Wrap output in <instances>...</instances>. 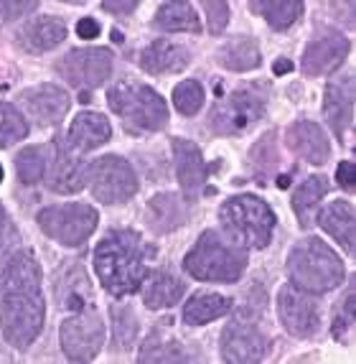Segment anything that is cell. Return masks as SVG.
Segmentation results:
<instances>
[{
    "instance_id": "cell-1",
    "label": "cell",
    "mask_w": 356,
    "mask_h": 364,
    "mask_svg": "<svg viewBox=\"0 0 356 364\" xmlns=\"http://www.w3.org/2000/svg\"><path fill=\"white\" fill-rule=\"evenodd\" d=\"M46 301L41 291V265L31 252L13 255L0 273V326L16 349L36 341L43 328Z\"/></svg>"
},
{
    "instance_id": "cell-2",
    "label": "cell",
    "mask_w": 356,
    "mask_h": 364,
    "mask_svg": "<svg viewBox=\"0 0 356 364\" xmlns=\"http://www.w3.org/2000/svg\"><path fill=\"white\" fill-rule=\"evenodd\" d=\"M153 247L135 230H115L102 237L95 250V270L107 293L122 298L140 291L148 278V260Z\"/></svg>"
},
{
    "instance_id": "cell-3",
    "label": "cell",
    "mask_w": 356,
    "mask_h": 364,
    "mask_svg": "<svg viewBox=\"0 0 356 364\" xmlns=\"http://www.w3.org/2000/svg\"><path fill=\"white\" fill-rule=\"evenodd\" d=\"M288 273L293 286L308 293H326L341 286L344 262L318 237L301 240L288 255Z\"/></svg>"
},
{
    "instance_id": "cell-4",
    "label": "cell",
    "mask_w": 356,
    "mask_h": 364,
    "mask_svg": "<svg viewBox=\"0 0 356 364\" xmlns=\"http://www.w3.org/2000/svg\"><path fill=\"white\" fill-rule=\"evenodd\" d=\"M183 267L196 280L234 283L247 267V252L237 247L234 240H224L219 232L209 230L196 240L193 250L183 260Z\"/></svg>"
},
{
    "instance_id": "cell-5",
    "label": "cell",
    "mask_w": 356,
    "mask_h": 364,
    "mask_svg": "<svg viewBox=\"0 0 356 364\" xmlns=\"http://www.w3.org/2000/svg\"><path fill=\"white\" fill-rule=\"evenodd\" d=\"M219 219H222L227 235L237 245L254 250H262L270 245L272 230H275V214H272V209L267 207L260 196H232V199H227L222 204Z\"/></svg>"
},
{
    "instance_id": "cell-6",
    "label": "cell",
    "mask_w": 356,
    "mask_h": 364,
    "mask_svg": "<svg viewBox=\"0 0 356 364\" xmlns=\"http://www.w3.org/2000/svg\"><path fill=\"white\" fill-rule=\"evenodd\" d=\"M109 107L125 120L127 130L138 133H156L163 130L168 122V105L166 100L153 92L151 87L140 82H117L107 95Z\"/></svg>"
},
{
    "instance_id": "cell-7",
    "label": "cell",
    "mask_w": 356,
    "mask_h": 364,
    "mask_svg": "<svg viewBox=\"0 0 356 364\" xmlns=\"http://www.w3.org/2000/svg\"><path fill=\"white\" fill-rule=\"evenodd\" d=\"M267 109V87L249 85L234 90L230 97H224L212 107L209 128L219 135H239L249 130L254 122L265 115Z\"/></svg>"
},
{
    "instance_id": "cell-8",
    "label": "cell",
    "mask_w": 356,
    "mask_h": 364,
    "mask_svg": "<svg viewBox=\"0 0 356 364\" xmlns=\"http://www.w3.org/2000/svg\"><path fill=\"white\" fill-rule=\"evenodd\" d=\"M38 227L64 247H79L97 227V212L90 204H59L38 212Z\"/></svg>"
},
{
    "instance_id": "cell-9",
    "label": "cell",
    "mask_w": 356,
    "mask_h": 364,
    "mask_svg": "<svg viewBox=\"0 0 356 364\" xmlns=\"http://www.w3.org/2000/svg\"><path fill=\"white\" fill-rule=\"evenodd\" d=\"M90 188L102 204H122L138 191V176L133 166L120 156H102L87 168Z\"/></svg>"
},
{
    "instance_id": "cell-10",
    "label": "cell",
    "mask_w": 356,
    "mask_h": 364,
    "mask_svg": "<svg viewBox=\"0 0 356 364\" xmlns=\"http://www.w3.org/2000/svg\"><path fill=\"white\" fill-rule=\"evenodd\" d=\"M56 72L77 90L102 87L112 74V51L109 49H77L69 51L56 64Z\"/></svg>"
},
{
    "instance_id": "cell-11",
    "label": "cell",
    "mask_w": 356,
    "mask_h": 364,
    "mask_svg": "<svg viewBox=\"0 0 356 364\" xmlns=\"http://www.w3.org/2000/svg\"><path fill=\"white\" fill-rule=\"evenodd\" d=\"M104 344V323L97 314L82 311L61 323V349L72 362H92Z\"/></svg>"
},
{
    "instance_id": "cell-12",
    "label": "cell",
    "mask_w": 356,
    "mask_h": 364,
    "mask_svg": "<svg viewBox=\"0 0 356 364\" xmlns=\"http://www.w3.org/2000/svg\"><path fill=\"white\" fill-rule=\"evenodd\" d=\"M278 311L288 334L308 339L318 331V306L308 296V291H301L298 286H285L278 296Z\"/></svg>"
},
{
    "instance_id": "cell-13",
    "label": "cell",
    "mask_w": 356,
    "mask_h": 364,
    "mask_svg": "<svg viewBox=\"0 0 356 364\" xmlns=\"http://www.w3.org/2000/svg\"><path fill=\"white\" fill-rule=\"evenodd\" d=\"M349 54V38L341 36L333 28H320L303 54V72L308 77H320L328 74L341 64Z\"/></svg>"
},
{
    "instance_id": "cell-14",
    "label": "cell",
    "mask_w": 356,
    "mask_h": 364,
    "mask_svg": "<svg viewBox=\"0 0 356 364\" xmlns=\"http://www.w3.org/2000/svg\"><path fill=\"white\" fill-rule=\"evenodd\" d=\"M46 186L56 194H77L87 183V166L79 156H74L67 143L56 140L54 156L46 166Z\"/></svg>"
},
{
    "instance_id": "cell-15",
    "label": "cell",
    "mask_w": 356,
    "mask_h": 364,
    "mask_svg": "<svg viewBox=\"0 0 356 364\" xmlns=\"http://www.w3.org/2000/svg\"><path fill=\"white\" fill-rule=\"evenodd\" d=\"M323 115L341 143L349 140L354 128V74H341L326 87V102Z\"/></svg>"
},
{
    "instance_id": "cell-16",
    "label": "cell",
    "mask_w": 356,
    "mask_h": 364,
    "mask_svg": "<svg viewBox=\"0 0 356 364\" xmlns=\"http://www.w3.org/2000/svg\"><path fill=\"white\" fill-rule=\"evenodd\" d=\"M267 352V339L260 328L252 323H230L222 334V357L224 362L252 364L260 362Z\"/></svg>"
},
{
    "instance_id": "cell-17",
    "label": "cell",
    "mask_w": 356,
    "mask_h": 364,
    "mask_svg": "<svg viewBox=\"0 0 356 364\" xmlns=\"http://www.w3.org/2000/svg\"><path fill=\"white\" fill-rule=\"evenodd\" d=\"M18 102L26 107L31 120L46 128L64 120L69 109V95L56 85H38L21 92Z\"/></svg>"
},
{
    "instance_id": "cell-18",
    "label": "cell",
    "mask_w": 356,
    "mask_h": 364,
    "mask_svg": "<svg viewBox=\"0 0 356 364\" xmlns=\"http://www.w3.org/2000/svg\"><path fill=\"white\" fill-rule=\"evenodd\" d=\"M173 158H176V171H178V181H181L183 194H186L188 201H193L204 191V183H206V164L204 158H201V151L193 143H188V140L176 138Z\"/></svg>"
},
{
    "instance_id": "cell-19",
    "label": "cell",
    "mask_w": 356,
    "mask_h": 364,
    "mask_svg": "<svg viewBox=\"0 0 356 364\" xmlns=\"http://www.w3.org/2000/svg\"><path fill=\"white\" fill-rule=\"evenodd\" d=\"M288 146L308 164H326L328 153H331V146H328L326 133L311 120H301L296 125H290L288 130Z\"/></svg>"
},
{
    "instance_id": "cell-20",
    "label": "cell",
    "mask_w": 356,
    "mask_h": 364,
    "mask_svg": "<svg viewBox=\"0 0 356 364\" xmlns=\"http://www.w3.org/2000/svg\"><path fill=\"white\" fill-rule=\"evenodd\" d=\"M112 135V128H109V120L99 112H79L74 117L72 128H69L67 135V146L77 153L92 151V148L104 146Z\"/></svg>"
},
{
    "instance_id": "cell-21",
    "label": "cell",
    "mask_w": 356,
    "mask_h": 364,
    "mask_svg": "<svg viewBox=\"0 0 356 364\" xmlns=\"http://www.w3.org/2000/svg\"><path fill=\"white\" fill-rule=\"evenodd\" d=\"M67 36V26L61 18L54 16H43V18L31 21L23 31L18 33L21 49L31 51V54H43V51L56 49Z\"/></svg>"
},
{
    "instance_id": "cell-22",
    "label": "cell",
    "mask_w": 356,
    "mask_h": 364,
    "mask_svg": "<svg viewBox=\"0 0 356 364\" xmlns=\"http://www.w3.org/2000/svg\"><path fill=\"white\" fill-rule=\"evenodd\" d=\"M191 61V54H188L183 46H176L171 41H153L148 49H143L140 54V67L148 74H176L183 72Z\"/></svg>"
},
{
    "instance_id": "cell-23",
    "label": "cell",
    "mask_w": 356,
    "mask_h": 364,
    "mask_svg": "<svg viewBox=\"0 0 356 364\" xmlns=\"http://www.w3.org/2000/svg\"><path fill=\"white\" fill-rule=\"evenodd\" d=\"M188 219V204L176 194H158L148 204V225L158 235L178 230Z\"/></svg>"
},
{
    "instance_id": "cell-24",
    "label": "cell",
    "mask_w": 356,
    "mask_h": 364,
    "mask_svg": "<svg viewBox=\"0 0 356 364\" xmlns=\"http://www.w3.org/2000/svg\"><path fill=\"white\" fill-rule=\"evenodd\" d=\"M318 225L336 240L346 252H354V207L346 199L328 204L318 217Z\"/></svg>"
},
{
    "instance_id": "cell-25",
    "label": "cell",
    "mask_w": 356,
    "mask_h": 364,
    "mask_svg": "<svg viewBox=\"0 0 356 364\" xmlns=\"http://www.w3.org/2000/svg\"><path fill=\"white\" fill-rule=\"evenodd\" d=\"M153 26L158 31H168V33H196L201 28L199 16L186 0H171L158 8Z\"/></svg>"
},
{
    "instance_id": "cell-26",
    "label": "cell",
    "mask_w": 356,
    "mask_h": 364,
    "mask_svg": "<svg viewBox=\"0 0 356 364\" xmlns=\"http://www.w3.org/2000/svg\"><path fill=\"white\" fill-rule=\"evenodd\" d=\"M232 311V301L219 293H196L183 309V321L188 326H204V323L222 318Z\"/></svg>"
},
{
    "instance_id": "cell-27",
    "label": "cell",
    "mask_w": 356,
    "mask_h": 364,
    "mask_svg": "<svg viewBox=\"0 0 356 364\" xmlns=\"http://www.w3.org/2000/svg\"><path fill=\"white\" fill-rule=\"evenodd\" d=\"M143 298L148 309H166L181 301L183 296V283L178 278H173L171 273H153L143 280Z\"/></svg>"
},
{
    "instance_id": "cell-28",
    "label": "cell",
    "mask_w": 356,
    "mask_h": 364,
    "mask_svg": "<svg viewBox=\"0 0 356 364\" xmlns=\"http://www.w3.org/2000/svg\"><path fill=\"white\" fill-rule=\"evenodd\" d=\"M249 11L262 16L270 28L285 31L303 16V0H249Z\"/></svg>"
},
{
    "instance_id": "cell-29",
    "label": "cell",
    "mask_w": 356,
    "mask_h": 364,
    "mask_svg": "<svg viewBox=\"0 0 356 364\" xmlns=\"http://www.w3.org/2000/svg\"><path fill=\"white\" fill-rule=\"evenodd\" d=\"M219 61L227 69H232V72H249V69L260 67L262 56L252 38L239 36V38H232L230 43H224L222 51H219Z\"/></svg>"
},
{
    "instance_id": "cell-30",
    "label": "cell",
    "mask_w": 356,
    "mask_h": 364,
    "mask_svg": "<svg viewBox=\"0 0 356 364\" xmlns=\"http://www.w3.org/2000/svg\"><path fill=\"white\" fill-rule=\"evenodd\" d=\"M328 194V178L326 176H311L296 188L293 194V212L298 214L303 227H311V214L318 207V201Z\"/></svg>"
},
{
    "instance_id": "cell-31",
    "label": "cell",
    "mask_w": 356,
    "mask_h": 364,
    "mask_svg": "<svg viewBox=\"0 0 356 364\" xmlns=\"http://www.w3.org/2000/svg\"><path fill=\"white\" fill-rule=\"evenodd\" d=\"M46 166H48V156L43 148H26L18 153L16 158V168H18V178L26 186H33V183L43 181L46 176Z\"/></svg>"
},
{
    "instance_id": "cell-32",
    "label": "cell",
    "mask_w": 356,
    "mask_h": 364,
    "mask_svg": "<svg viewBox=\"0 0 356 364\" xmlns=\"http://www.w3.org/2000/svg\"><path fill=\"white\" fill-rule=\"evenodd\" d=\"M28 135V122L18 109L8 102H0V148H8Z\"/></svg>"
},
{
    "instance_id": "cell-33",
    "label": "cell",
    "mask_w": 356,
    "mask_h": 364,
    "mask_svg": "<svg viewBox=\"0 0 356 364\" xmlns=\"http://www.w3.org/2000/svg\"><path fill=\"white\" fill-rule=\"evenodd\" d=\"M191 354L181 352L178 344L171 341H158V336H151L145 341V346L140 349L138 362H191Z\"/></svg>"
},
{
    "instance_id": "cell-34",
    "label": "cell",
    "mask_w": 356,
    "mask_h": 364,
    "mask_svg": "<svg viewBox=\"0 0 356 364\" xmlns=\"http://www.w3.org/2000/svg\"><path fill=\"white\" fill-rule=\"evenodd\" d=\"M173 105L181 115H196L204 105V87L196 79H188L173 90Z\"/></svg>"
},
{
    "instance_id": "cell-35",
    "label": "cell",
    "mask_w": 356,
    "mask_h": 364,
    "mask_svg": "<svg viewBox=\"0 0 356 364\" xmlns=\"http://www.w3.org/2000/svg\"><path fill=\"white\" fill-rule=\"evenodd\" d=\"M38 0H0V26L26 18L31 11H36Z\"/></svg>"
},
{
    "instance_id": "cell-36",
    "label": "cell",
    "mask_w": 356,
    "mask_h": 364,
    "mask_svg": "<svg viewBox=\"0 0 356 364\" xmlns=\"http://www.w3.org/2000/svg\"><path fill=\"white\" fill-rule=\"evenodd\" d=\"M206 13V21H209V31L212 33H222L230 23V8H227V0H201Z\"/></svg>"
},
{
    "instance_id": "cell-37",
    "label": "cell",
    "mask_w": 356,
    "mask_h": 364,
    "mask_svg": "<svg viewBox=\"0 0 356 364\" xmlns=\"http://www.w3.org/2000/svg\"><path fill=\"white\" fill-rule=\"evenodd\" d=\"M135 316L133 311H122V314H115V334H117V349H125L127 341H133L135 336Z\"/></svg>"
},
{
    "instance_id": "cell-38",
    "label": "cell",
    "mask_w": 356,
    "mask_h": 364,
    "mask_svg": "<svg viewBox=\"0 0 356 364\" xmlns=\"http://www.w3.org/2000/svg\"><path fill=\"white\" fill-rule=\"evenodd\" d=\"M341 311H344V314H341V318L333 323V334H336V336H344L346 328H351V323H354V293H349V296L344 298Z\"/></svg>"
},
{
    "instance_id": "cell-39",
    "label": "cell",
    "mask_w": 356,
    "mask_h": 364,
    "mask_svg": "<svg viewBox=\"0 0 356 364\" xmlns=\"http://www.w3.org/2000/svg\"><path fill=\"white\" fill-rule=\"evenodd\" d=\"M336 183L344 191H354V183H356V173H354V164L351 161H344V164H338L336 168Z\"/></svg>"
},
{
    "instance_id": "cell-40",
    "label": "cell",
    "mask_w": 356,
    "mask_h": 364,
    "mask_svg": "<svg viewBox=\"0 0 356 364\" xmlns=\"http://www.w3.org/2000/svg\"><path fill=\"white\" fill-rule=\"evenodd\" d=\"M333 13L346 28H354V0H333Z\"/></svg>"
},
{
    "instance_id": "cell-41",
    "label": "cell",
    "mask_w": 356,
    "mask_h": 364,
    "mask_svg": "<svg viewBox=\"0 0 356 364\" xmlns=\"http://www.w3.org/2000/svg\"><path fill=\"white\" fill-rule=\"evenodd\" d=\"M140 0H102V8L107 13H115V16H127L138 8Z\"/></svg>"
},
{
    "instance_id": "cell-42",
    "label": "cell",
    "mask_w": 356,
    "mask_h": 364,
    "mask_svg": "<svg viewBox=\"0 0 356 364\" xmlns=\"http://www.w3.org/2000/svg\"><path fill=\"white\" fill-rule=\"evenodd\" d=\"M77 36L85 38V41H90V38H97V36H99V23H97L95 18H82L77 23Z\"/></svg>"
},
{
    "instance_id": "cell-43",
    "label": "cell",
    "mask_w": 356,
    "mask_h": 364,
    "mask_svg": "<svg viewBox=\"0 0 356 364\" xmlns=\"http://www.w3.org/2000/svg\"><path fill=\"white\" fill-rule=\"evenodd\" d=\"M8 230H11V219H8L6 209H3V204H0V240L8 235Z\"/></svg>"
},
{
    "instance_id": "cell-44",
    "label": "cell",
    "mask_w": 356,
    "mask_h": 364,
    "mask_svg": "<svg viewBox=\"0 0 356 364\" xmlns=\"http://www.w3.org/2000/svg\"><path fill=\"white\" fill-rule=\"evenodd\" d=\"M290 69H293V61L288 59H278V64H275V74H288Z\"/></svg>"
},
{
    "instance_id": "cell-45",
    "label": "cell",
    "mask_w": 356,
    "mask_h": 364,
    "mask_svg": "<svg viewBox=\"0 0 356 364\" xmlns=\"http://www.w3.org/2000/svg\"><path fill=\"white\" fill-rule=\"evenodd\" d=\"M67 3H77V6H82V3H87V0H67Z\"/></svg>"
},
{
    "instance_id": "cell-46",
    "label": "cell",
    "mask_w": 356,
    "mask_h": 364,
    "mask_svg": "<svg viewBox=\"0 0 356 364\" xmlns=\"http://www.w3.org/2000/svg\"><path fill=\"white\" fill-rule=\"evenodd\" d=\"M0 181H3V168H0Z\"/></svg>"
}]
</instances>
